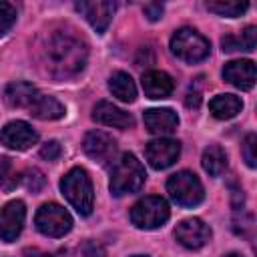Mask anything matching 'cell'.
<instances>
[{"instance_id":"6da1fadb","label":"cell","mask_w":257,"mask_h":257,"mask_svg":"<svg viewBox=\"0 0 257 257\" xmlns=\"http://www.w3.org/2000/svg\"><path fill=\"white\" fill-rule=\"evenodd\" d=\"M46 62L54 76H74L86 64V46L72 34L58 32L46 44Z\"/></svg>"},{"instance_id":"7a4b0ae2","label":"cell","mask_w":257,"mask_h":257,"mask_svg":"<svg viewBox=\"0 0 257 257\" xmlns=\"http://www.w3.org/2000/svg\"><path fill=\"white\" fill-rule=\"evenodd\" d=\"M60 189L62 195L66 197V201L76 209L78 215H90L92 213V205H94V191H92V183L90 177L84 169L74 167L70 169L62 181H60Z\"/></svg>"},{"instance_id":"3957f363","label":"cell","mask_w":257,"mask_h":257,"mask_svg":"<svg viewBox=\"0 0 257 257\" xmlns=\"http://www.w3.org/2000/svg\"><path fill=\"white\" fill-rule=\"evenodd\" d=\"M145 179H147V173H145V167L141 165V161L135 155L124 153L112 167L110 193L114 197H122L126 193H137L145 185Z\"/></svg>"},{"instance_id":"277c9868","label":"cell","mask_w":257,"mask_h":257,"mask_svg":"<svg viewBox=\"0 0 257 257\" xmlns=\"http://www.w3.org/2000/svg\"><path fill=\"white\" fill-rule=\"evenodd\" d=\"M209 40L193 28H181L171 38V52L185 62H199L209 56Z\"/></svg>"},{"instance_id":"5b68a950","label":"cell","mask_w":257,"mask_h":257,"mask_svg":"<svg viewBox=\"0 0 257 257\" xmlns=\"http://www.w3.org/2000/svg\"><path fill=\"white\" fill-rule=\"evenodd\" d=\"M167 191H169L171 199L181 207H195L205 197L201 181L191 171H179V173L171 175L167 181Z\"/></svg>"},{"instance_id":"8992f818","label":"cell","mask_w":257,"mask_h":257,"mask_svg":"<svg viewBox=\"0 0 257 257\" xmlns=\"http://www.w3.org/2000/svg\"><path fill=\"white\" fill-rule=\"evenodd\" d=\"M171 211L163 197H145L131 209V221L139 229H157L169 219Z\"/></svg>"},{"instance_id":"52a82bcc","label":"cell","mask_w":257,"mask_h":257,"mask_svg":"<svg viewBox=\"0 0 257 257\" xmlns=\"http://www.w3.org/2000/svg\"><path fill=\"white\" fill-rule=\"evenodd\" d=\"M36 229L46 237H62L72 229L70 213L58 203H44L36 213Z\"/></svg>"},{"instance_id":"ba28073f","label":"cell","mask_w":257,"mask_h":257,"mask_svg":"<svg viewBox=\"0 0 257 257\" xmlns=\"http://www.w3.org/2000/svg\"><path fill=\"white\" fill-rule=\"evenodd\" d=\"M175 237L177 241L187 247V249H201L209 243L211 239V229L197 217H189V219H183L177 229H175Z\"/></svg>"},{"instance_id":"9c48e42d","label":"cell","mask_w":257,"mask_h":257,"mask_svg":"<svg viewBox=\"0 0 257 257\" xmlns=\"http://www.w3.org/2000/svg\"><path fill=\"white\" fill-rule=\"evenodd\" d=\"M24 219H26V207L20 199L6 203L4 209L0 211V237L6 243L16 241V237L22 233Z\"/></svg>"},{"instance_id":"30bf717a","label":"cell","mask_w":257,"mask_h":257,"mask_svg":"<svg viewBox=\"0 0 257 257\" xmlns=\"http://www.w3.org/2000/svg\"><path fill=\"white\" fill-rule=\"evenodd\" d=\"M145 155H147V161L153 169H167L171 167L179 155H181V145L179 141H173V139H155L147 145L145 149Z\"/></svg>"},{"instance_id":"8fae6325","label":"cell","mask_w":257,"mask_h":257,"mask_svg":"<svg viewBox=\"0 0 257 257\" xmlns=\"http://www.w3.org/2000/svg\"><path fill=\"white\" fill-rule=\"evenodd\" d=\"M0 141L8 149L26 151L38 141V133L24 120H12L0 131Z\"/></svg>"},{"instance_id":"7c38bea8","label":"cell","mask_w":257,"mask_h":257,"mask_svg":"<svg viewBox=\"0 0 257 257\" xmlns=\"http://www.w3.org/2000/svg\"><path fill=\"white\" fill-rule=\"evenodd\" d=\"M82 149L92 161H96L100 165H106L114 159L116 143L110 135H106L102 131H90V133H86V137L82 141Z\"/></svg>"},{"instance_id":"4fadbf2b","label":"cell","mask_w":257,"mask_h":257,"mask_svg":"<svg viewBox=\"0 0 257 257\" xmlns=\"http://www.w3.org/2000/svg\"><path fill=\"white\" fill-rule=\"evenodd\" d=\"M76 10L88 20V24L98 32L102 34L110 20H112V14H114V2H108V0H92V2H78L76 4Z\"/></svg>"},{"instance_id":"5bb4252c","label":"cell","mask_w":257,"mask_h":257,"mask_svg":"<svg viewBox=\"0 0 257 257\" xmlns=\"http://www.w3.org/2000/svg\"><path fill=\"white\" fill-rule=\"evenodd\" d=\"M223 78L241 90H251L255 84V62L253 60H231L223 68Z\"/></svg>"},{"instance_id":"9a60e30c","label":"cell","mask_w":257,"mask_h":257,"mask_svg":"<svg viewBox=\"0 0 257 257\" xmlns=\"http://www.w3.org/2000/svg\"><path fill=\"white\" fill-rule=\"evenodd\" d=\"M92 118L100 124H106V126H114V128H128L135 124V118L124 112L122 108L114 106L112 102L108 100H100L94 110H92Z\"/></svg>"},{"instance_id":"2e32d148","label":"cell","mask_w":257,"mask_h":257,"mask_svg":"<svg viewBox=\"0 0 257 257\" xmlns=\"http://www.w3.org/2000/svg\"><path fill=\"white\" fill-rule=\"evenodd\" d=\"M173 88H175L173 78L163 70H149L143 74V90L153 100H161V98L171 96Z\"/></svg>"},{"instance_id":"e0dca14e","label":"cell","mask_w":257,"mask_h":257,"mask_svg":"<svg viewBox=\"0 0 257 257\" xmlns=\"http://www.w3.org/2000/svg\"><path fill=\"white\" fill-rule=\"evenodd\" d=\"M179 116L171 108H151L145 112V126L153 135H169L177 128Z\"/></svg>"},{"instance_id":"ac0fdd59","label":"cell","mask_w":257,"mask_h":257,"mask_svg":"<svg viewBox=\"0 0 257 257\" xmlns=\"http://www.w3.org/2000/svg\"><path fill=\"white\" fill-rule=\"evenodd\" d=\"M241 108H243V102L235 94H217L209 102L211 114L215 118H219V120H229V118L237 116L241 112Z\"/></svg>"},{"instance_id":"d6986e66","label":"cell","mask_w":257,"mask_h":257,"mask_svg":"<svg viewBox=\"0 0 257 257\" xmlns=\"http://www.w3.org/2000/svg\"><path fill=\"white\" fill-rule=\"evenodd\" d=\"M38 90L30 84V82H24V80H16V82H10L4 90V100L10 104V106H30L36 98Z\"/></svg>"},{"instance_id":"ffe728a7","label":"cell","mask_w":257,"mask_h":257,"mask_svg":"<svg viewBox=\"0 0 257 257\" xmlns=\"http://www.w3.org/2000/svg\"><path fill=\"white\" fill-rule=\"evenodd\" d=\"M28 108H30V114L40 120H56L64 114V106L54 96H48V94H36L34 102Z\"/></svg>"},{"instance_id":"44dd1931","label":"cell","mask_w":257,"mask_h":257,"mask_svg":"<svg viewBox=\"0 0 257 257\" xmlns=\"http://www.w3.org/2000/svg\"><path fill=\"white\" fill-rule=\"evenodd\" d=\"M108 88L110 92L122 100V102H133L137 98V86H135V80L131 78V74L126 72H112V76L108 78Z\"/></svg>"},{"instance_id":"7402d4cb","label":"cell","mask_w":257,"mask_h":257,"mask_svg":"<svg viewBox=\"0 0 257 257\" xmlns=\"http://www.w3.org/2000/svg\"><path fill=\"white\" fill-rule=\"evenodd\" d=\"M255 42H257V28H255V26H247L239 36L229 34V36H225V38L221 40L225 52H237V50H247V52H251V50L255 48Z\"/></svg>"},{"instance_id":"603a6c76","label":"cell","mask_w":257,"mask_h":257,"mask_svg":"<svg viewBox=\"0 0 257 257\" xmlns=\"http://www.w3.org/2000/svg\"><path fill=\"white\" fill-rule=\"evenodd\" d=\"M203 169L211 175V177H221L227 169V155L219 145H211L203 151Z\"/></svg>"},{"instance_id":"cb8c5ba5","label":"cell","mask_w":257,"mask_h":257,"mask_svg":"<svg viewBox=\"0 0 257 257\" xmlns=\"http://www.w3.org/2000/svg\"><path fill=\"white\" fill-rule=\"evenodd\" d=\"M247 8H249L247 2H237V0L207 2V10H211V12L219 14V16H227V18H237V16H241Z\"/></svg>"},{"instance_id":"d4e9b609","label":"cell","mask_w":257,"mask_h":257,"mask_svg":"<svg viewBox=\"0 0 257 257\" xmlns=\"http://www.w3.org/2000/svg\"><path fill=\"white\" fill-rule=\"evenodd\" d=\"M16 183H18V173L12 165V159L2 157L0 159V189L10 191L16 187Z\"/></svg>"},{"instance_id":"484cf974","label":"cell","mask_w":257,"mask_h":257,"mask_svg":"<svg viewBox=\"0 0 257 257\" xmlns=\"http://www.w3.org/2000/svg\"><path fill=\"white\" fill-rule=\"evenodd\" d=\"M16 22V8L8 2H0V36H4Z\"/></svg>"},{"instance_id":"4316f807","label":"cell","mask_w":257,"mask_h":257,"mask_svg":"<svg viewBox=\"0 0 257 257\" xmlns=\"http://www.w3.org/2000/svg\"><path fill=\"white\" fill-rule=\"evenodd\" d=\"M255 147H257V137H255L253 133H249V135L245 137V141H243V149H241V153H243V159H245L247 167H251V169L257 165Z\"/></svg>"},{"instance_id":"83f0119b","label":"cell","mask_w":257,"mask_h":257,"mask_svg":"<svg viewBox=\"0 0 257 257\" xmlns=\"http://www.w3.org/2000/svg\"><path fill=\"white\" fill-rule=\"evenodd\" d=\"M60 153H62V149H60L58 141H48V143H44L42 149H40V157L46 159V161H56V159L60 157Z\"/></svg>"},{"instance_id":"f1b7e54d","label":"cell","mask_w":257,"mask_h":257,"mask_svg":"<svg viewBox=\"0 0 257 257\" xmlns=\"http://www.w3.org/2000/svg\"><path fill=\"white\" fill-rule=\"evenodd\" d=\"M24 185H26L32 193L40 191V189H42V185H44V177H42V173H40V171H36V169L28 171V173H26V179H24Z\"/></svg>"},{"instance_id":"f546056e","label":"cell","mask_w":257,"mask_h":257,"mask_svg":"<svg viewBox=\"0 0 257 257\" xmlns=\"http://www.w3.org/2000/svg\"><path fill=\"white\" fill-rule=\"evenodd\" d=\"M84 257H104L102 245H98L96 241H88L84 245Z\"/></svg>"},{"instance_id":"4dcf8cb0","label":"cell","mask_w":257,"mask_h":257,"mask_svg":"<svg viewBox=\"0 0 257 257\" xmlns=\"http://www.w3.org/2000/svg\"><path fill=\"white\" fill-rule=\"evenodd\" d=\"M145 14H147V18L149 20H159L161 16H163V4H147L145 6Z\"/></svg>"},{"instance_id":"1f68e13d","label":"cell","mask_w":257,"mask_h":257,"mask_svg":"<svg viewBox=\"0 0 257 257\" xmlns=\"http://www.w3.org/2000/svg\"><path fill=\"white\" fill-rule=\"evenodd\" d=\"M185 104H187L189 108H199V104H201V94H199V92H189L187 98H185Z\"/></svg>"},{"instance_id":"d6a6232c","label":"cell","mask_w":257,"mask_h":257,"mask_svg":"<svg viewBox=\"0 0 257 257\" xmlns=\"http://www.w3.org/2000/svg\"><path fill=\"white\" fill-rule=\"evenodd\" d=\"M223 257H243L241 253H227V255H223Z\"/></svg>"},{"instance_id":"836d02e7","label":"cell","mask_w":257,"mask_h":257,"mask_svg":"<svg viewBox=\"0 0 257 257\" xmlns=\"http://www.w3.org/2000/svg\"><path fill=\"white\" fill-rule=\"evenodd\" d=\"M133 257H145V255H133Z\"/></svg>"}]
</instances>
